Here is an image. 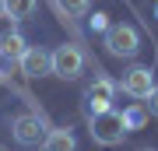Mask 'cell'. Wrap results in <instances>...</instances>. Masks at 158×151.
Here are the masks:
<instances>
[{"label":"cell","mask_w":158,"mask_h":151,"mask_svg":"<svg viewBox=\"0 0 158 151\" xmlns=\"http://www.w3.org/2000/svg\"><path fill=\"white\" fill-rule=\"evenodd\" d=\"M155 14H158V11H155Z\"/></svg>","instance_id":"17"},{"label":"cell","mask_w":158,"mask_h":151,"mask_svg":"<svg viewBox=\"0 0 158 151\" xmlns=\"http://www.w3.org/2000/svg\"><path fill=\"white\" fill-rule=\"evenodd\" d=\"M119 84L113 78H106V74H98L95 81L85 88V109L88 112H102V109H113V99H116Z\"/></svg>","instance_id":"5"},{"label":"cell","mask_w":158,"mask_h":151,"mask_svg":"<svg viewBox=\"0 0 158 151\" xmlns=\"http://www.w3.org/2000/svg\"><path fill=\"white\" fill-rule=\"evenodd\" d=\"M35 14V0H4V18L11 21H25Z\"/></svg>","instance_id":"10"},{"label":"cell","mask_w":158,"mask_h":151,"mask_svg":"<svg viewBox=\"0 0 158 151\" xmlns=\"http://www.w3.org/2000/svg\"><path fill=\"white\" fill-rule=\"evenodd\" d=\"M56 11L63 21H70V18H81L91 11V0H56Z\"/></svg>","instance_id":"11"},{"label":"cell","mask_w":158,"mask_h":151,"mask_svg":"<svg viewBox=\"0 0 158 151\" xmlns=\"http://www.w3.org/2000/svg\"><path fill=\"white\" fill-rule=\"evenodd\" d=\"M119 88H123L130 99L144 102L148 95H151V88H155V74H151V67H130V70L123 74V81H119Z\"/></svg>","instance_id":"7"},{"label":"cell","mask_w":158,"mask_h":151,"mask_svg":"<svg viewBox=\"0 0 158 151\" xmlns=\"http://www.w3.org/2000/svg\"><path fill=\"white\" fill-rule=\"evenodd\" d=\"M88 134H91L95 144L113 148V144H123V137L130 134V127H127V116H123V112L102 109V112H88Z\"/></svg>","instance_id":"1"},{"label":"cell","mask_w":158,"mask_h":151,"mask_svg":"<svg viewBox=\"0 0 158 151\" xmlns=\"http://www.w3.org/2000/svg\"><path fill=\"white\" fill-rule=\"evenodd\" d=\"M25 49H28V39H25L18 28H11V32L0 35V60L4 63H18L25 56Z\"/></svg>","instance_id":"8"},{"label":"cell","mask_w":158,"mask_h":151,"mask_svg":"<svg viewBox=\"0 0 158 151\" xmlns=\"http://www.w3.org/2000/svg\"><path fill=\"white\" fill-rule=\"evenodd\" d=\"M123 116H127V127H130V130H141V127L148 123V116H151V112H148V106L141 102V106H130V109H123Z\"/></svg>","instance_id":"12"},{"label":"cell","mask_w":158,"mask_h":151,"mask_svg":"<svg viewBox=\"0 0 158 151\" xmlns=\"http://www.w3.org/2000/svg\"><path fill=\"white\" fill-rule=\"evenodd\" d=\"M18 67H21L25 78L39 81V78H46V74H53V53H46L42 46H28L25 56L18 60Z\"/></svg>","instance_id":"6"},{"label":"cell","mask_w":158,"mask_h":151,"mask_svg":"<svg viewBox=\"0 0 158 151\" xmlns=\"http://www.w3.org/2000/svg\"><path fill=\"white\" fill-rule=\"evenodd\" d=\"M11 134H14V141L21 148H42L46 134H49V127L42 120V109L39 112H18L11 120Z\"/></svg>","instance_id":"3"},{"label":"cell","mask_w":158,"mask_h":151,"mask_svg":"<svg viewBox=\"0 0 158 151\" xmlns=\"http://www.w3.org/2000/svg\"><path fill=\"white\" fill-rule=\"evenodd\" d=\"M0 18H4V0H0Z\"/></svg>","instance_id":"15"},{"label":"cell","mask_w":158,"mask_h":151,"mask_svg":"<svg viewBox=\"0 0 158 151\" xmlns=\"http://www.w3.org/2000/svg\"><path fill=\"white\" fill-rule=\"evenodd\" d=\"M144 106H148V112H151V116H158V84L151 88V95L144 99Z\"/></svg>","instance_id":"14"},{"label":"cell","mask_w":158,"mask_h":151,"mask_svg":"<svg viewBox=\"0 0 158 151\" xmlns=\"http://www.w3.org/2000/svg\"><path fill=\"white\" fill-rule=\"evenodd\" d=\"M0 81H4V70H0Z\"/></svg>","instance_id":"16"},{"label":"cell","mask_w":158,"mask_h":151,"mask_svg":"<svg viewBox=\"0 0 158 151\" xmlns=\"http://www.w3.org/2000/svg\"><path fill=\"white\" fill-rule=\"evenodd\" d=\"M102 46H106L109 56H116V60H134L137 53H141V32H137L134 25H109L106 32H102Z\"/></svg>","instance_id":"2"},{"label":"cell","mask_w":158,"mask_h":151,"mask_svg":"<svg viewBox=\"0 0 158 151\" xmlns=\"http://www.w3.org/2000/svg\"><path fill=\"white\" fill-rule=\"evenodd\" d=\"M81 70H85V53H81V46L63 42V46L53 49V78H60V81H77Z\"/></svg>","instance_id":"4"},{"label":"cell","mask_w":158,"mask_h":151,"mask_svg":"<svg viewBox=\"0 0 158 151\" xmlns=\"http://www.w3.org/2000/svg\"><path fill=\"white\" fill-rule=\"evenodd\" d=\"M106 28H109V14L95 11V14H91V32H106Z\"/></svg>","instance_id":"13"},{"label":"cell","mask_w":158,"mask_h":151,"mask_svg":"<svg viewBox=\"0 0 158 151\" xmlns=\"http://www.w3.org/2000/svg\"><path fill=\"white\" fill-rule=\"evenodd\" d=\"M42 148H49V151H74V148H77V141H74V134H70L67 127H49Z\"/></svg>","instance_id":"9"}]
</instances>
